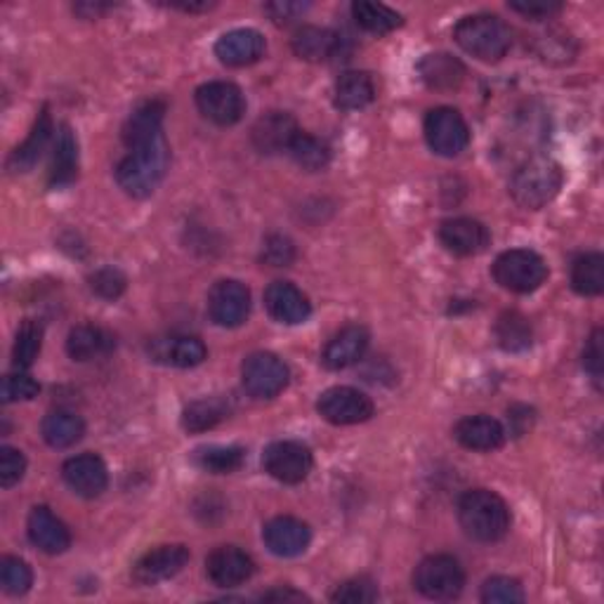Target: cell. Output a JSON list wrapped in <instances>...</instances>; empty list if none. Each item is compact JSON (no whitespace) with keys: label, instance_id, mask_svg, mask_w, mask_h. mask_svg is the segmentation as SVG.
<instances>
[{"label":"cell","instance_id":"obj_1","mask_svg":"<svg viewBox=\"0 0 604 604\" xmlns=\"http://www.w3.org/2000/svg\"><path fill=\"white\" fill-rule=\"evenodd\" d=\"M168 161H171V149H168L165 135L153 137L147 145L128 149V157L116 165L119 187L133 199H147L163 182Z\"/></svg>","mask_w":604,"mask_h":604},{"label":"cell","instance_id":"obj_2","mask_svg":"<svg viewBox=\"0 0 604 604\" xmlns=\"http://www.w3.org/2000/svg\"><path fill=\"white\" fill-rule=\"evenodd\" d=\"M458 522L472 541L496 543L510 531L513 515L496 491L472 489L458 503Z\"/></svg>","mask_w":604,"mask_h":604},{"label":"cell","instance_id":"obj_3","mask_svg":"<svg viewBox=\"0 0 604 604\" xmlns=\"http://www.w3.org/2000/svg\"><path fill=\"white\" fill-rule=\"evenodd\" d=\"M454 40L470 58L486 64H496L510 52L513 32L496 15H468L456 24Z\"/></svg>","mask_w":604,"mask_h":604},{"label":"cell","instance_id":"obj_4","mask_svg":"<svg viewBox=\"0 0 604 604\" xmlns=\"http://www.w3.org/2000/svg\"><path fill=\"white\" fill-rule=\"evenodd\" d=\"M565 173L562 165L551 157L529 159L510 180V194L527 210H541L551 204L562 189Z\"/></svg>","mask_w":604,"mask_h":604},{"label":"cell","instance_id":"obj_5","mask_svg":"<svg viewBox=\"0 0 604 604\" xmlns=\"http://www.w3.org/2000/svg\"><path fill=\"white\" fill-rule=\"evenodd\" d=\"M496 284L510 293H533L547 279V264L537 250L513 248L505 250L494 262Z\"/></svg>","mask_w":604,"mask_h":604},{"label":"cell","instance_id":"obj_6","mask_svg":"<svg viewBox=\"0 0 604 604\" xmlns=\"http://www.w3.org/2000/svg\"><path fill=\"white\" fill-rule=\"evenodd\" d=\"M466 585V571L452 555H430L414 571V588L428 600H456Z\"/></svg>","mask_w":604,"mask_h":604},{"label":"cell","instance_id":"obj_7","mask_svg":"<svg viewBox=\"0 0 604 604\" xmlns=\"http://www.w3.org/2000/svg\"><path fill=\"white\" fill-rule=\"evenodd\" d=\"M288 381L291 371L284 359L272 353H252L242 367V383L252 399H274L288 387Z\"/></svg>","mask_w":604,"mask_h":604},{"label":"cell","instance_id":"obj_8","mask_svg":"<svg viewBox=\"0 0 604 604\" xmlns=\"http://www.w3.org/2000/svg\"><path fill=\"white\" fill-rule=\"evenodd\" d=\"M426 139L434 153L454 159L470 145V128L458 109L437 107L426 116Z\"/></svg>","mask_w":604,"mask_h":604},{"label":"cell","instance_id":"obj_9","mask_svg":"<svg viewBox=\"0 0 604 604\" xmlns=\"http://www.w3.org/2000/svg\"><path fill=\"white\" fill-rule=\"evenodd\" d=\"M262 466L264 472L281 484H300L312 472L315 456L307 444L284 440L264 448Z\"/></svg>","mask_w":604,"mask_h":604},{"label":"cell","instance_id":"obj_10","mask_svg":"<svg viewBox=\"0 0 604 604\" xmlns=\"http://www.w3.org/2000/svg\"><path fill=\"white\" fill-rule=\"evenodd\" d=\"M319 416L331 426H359L375 414V406L369 395L357 387H331L317 402Z\"/></svg>","mask_w":604,"mask_h":604},{"label":"cell","instance_id":"obj_11","mask_svg":"<svg viewBox=\"0 0 604 604\" xmlns=\"http://www.w3.org/2000/svg\"><path fill=\"white\" fill-rule=\"evenodd\" d=\"M196 107L215 125H234L246 114V97L230 81H210L196 90Z\"/></svg>","mask_w":604,"mask_h":604},{"label":"cell","instance_id":"obj_12","mask_svg":"<svg viewBox=\"0 0 604 604\" xmlns=\"http://www.w3.org/2000/svg\"><path fill=\"white\" fill-rule=\"evenodd\" d=\"M208 315L222 329L242 326L250 315V291L236 279H220L208 293Z\"/></svg>","mask_w":604,"mask_h":604},{"label":"cell","instance_id":"obj_13","mask_svg":"<svg viewBox=\"0 0 604 604\" xmlns=\"http://www.w3.org/2000/svg\"><path fill=\"white\" fill-rule=\"evenodd\" d=\"M189 562V547L182 543L159 545L153 551L145 553L135 562L133 581L137 585H157L163 581H171Z\"/></svg>","mask_w":604,"mask_h":604},{"label":"cell","instance_id":"obj_14","mask_svg":"<svg viewBox=\"0 0 604 604\" xmlns=\"http://www.w3.org/2000/svg\"><path fill=\"white\" fill-rule=\"evenodd\" d=\"M262 541L267 551L276 557H298L310 547L312 529L298 517L281 515L264 525Z\"/></svg>","mask_w":604,"mask_h":604},{"label":"cell","instance_id":"obj_15","mask_svg":"<svg viewBox=\"0 0 604 604\" xmlns=\"http://www.w3.org/2000/svg\"><path fill=\"white\" fill-rule=\"evenodd\" d=\"M206 574L218 588H236L256 574V562L236 545H220L206 557Z\"/></svg>","mask_w":604,"mask_h":604},{"label":"cell","instance_id":"obj_16","mask_svg":"<svg viewBox=\"0 0 604 604\" xmlns=\"http://www.w3.org/2000/svg\"><path fill=\"white\" fill-rule=\"evenodd\" d=\"M264 307L272 319L286 326L305 324L312 315L310 298L298 286H293L291 281H274V284L267 286Z\"/></svg>","mask_w":604,"mask_h":604},{"label":"cell","instance_id":"obj_17","mask_svg":"<svg viewBox=\"0 0 604 604\" xmlns=\"http://www.w3.org/2000/svg\"><path fill=\"white\" fill-rule=\"evenodd\" d=\"M442 246L460 258L480 256L491 244V234L480 220L472 218H454L444 220L440 227Z\"/></svg>","mask_w":604,"mask_h":604},{"label":"cell","instance_id":"obj_18","mask_svg":"<svg viewBox=\"0 0 604 604\" xmlns=\"http://www.w3.org/2000/svg\"><path fill=\"white\" fill-rule=\"evenodd\" d=\"M149 357L173 369H194L206 361V345L194 338V335H165V338H153L147 347Z\"/></svg>","mask_w":604,"mask_h":604},{"label":"cell","instance_id":"obj_19","mask_svg":"<svg viewBox=\"0 0 604 604\" xmlns=\"http://www.w3.org/2000/svg\"><path fill=\"white\" fill-rule=\"evenodd\" d=\"M66 486L83 498H97L109 484L104 460L97 454H81L69 458L62 468Z\"/></svg>","mask_w":604,"mask_h":604},{"label":"cell","instance_id":"obj_20","mask_svg":"<svg viewBox=\"0 0 604 604\" xmlns=\"http://www.w3.org/2000/svg\"><path fill=\"white\" fill-rule=\"evenodd\" d=\"M300 128L288 111H267L252 125L250 139L260 153H281L288 151L293 139L298 137Z\"/></svg>","mask_w":604,"mask_h":604},{"label":"cell","instance_id":"obj_21","mask_svg":"<svg viewBox=\"0 0 604 604\" xmlns=\"http://www.w3.org/2000/svg\"><path fill=\"white\" fill-rule=\"evenodd\" d=\"M29 541L46 555H62L72 545V531L66 529L62 519L54 515L48 505H36L26 522Z\"/></svg>","mask_w":604,"mask_h":604},{"label":"cell","instance_id":"obj_22","mask_svg":"<svg viewBox=\"0 0 604 604\" xmlns=\"http://www.w3.org/2000/svg\"><path fill=\"white\" fill-rule=\"evenodd\" d=\"M369 343L371 335L367 329L359 324H349L329 341V345L324 347V355H321V363H324L329 371H343L355 367V363L367 355Z\"/></svg>","mask_w":604,"mask_h":604},{"label":"cell","instance_id":"obj_23","mask_svg":"<svg viewBox=\"0 0 604 604\" xmlns=\"http://www.w3.org/2000/svg\"><path fill=\"white\" fill-rule=\"evenodd\" d=\"M264 36L256 29H234L222 34L215 44V58L224 66H250L264 58Z\"/></svg>","mask_w":604,"mask_h":604},{"label":"cell","instance_id":"obj_24","mask_svg":"<svg viewBox=\"0 0 604 604\" xmlns=\"http://www.w3.org/2000/svg\"><path fill=\"white\" fill-rule=\"evenodd\" d=\"M454 437L470 452H496L505 444V430L491 416H468L456 423Z\"/></svg>","mask_w":604,"mask_h":604},{"label":"cell","instance_id":"obj_25","mask_svg":"<svg viewBox=\"0 0 604 604\" xmlns=\"http://www.w3.org/2000/svg\"><path fill=\"white\" fill-rule=\"evenodd\" d=\"M163 116H165V102L161 100H149L139 104L128 121L123 123V145L128 149H135L139 145L151 143L153 137L163 135Z\"/></svg>","mask_w":604,"mask_h":604},{"label":"cell","instance_id":"obj_26","mask_svg":"<svg viewBox=\"0 0 604 604\" xmlns=\"http://www.w3.org/2000/svg\"><path fill=\"white\" fill-rule=\"evenodd\" d=\"M78 177V143L76 135L69 125H60L58 137H54L52 161L48 171V185L52 189H64Z\"/></svg>","mask_w":604,"mask_h":604},{"label":"cell","instance_id":"obj_27","mask_svg":"<svg viewBox=\"0 0 604 604\" xmlns=\"http://www.w3.org/2000/svg\"><path fill=\"white\" fill-rule=\"evenodd\" d=\"M52 133H54L52 116H50V111L46 107V109H40V114H38V119L34 123L29 137H26L15 151H12V157L8 161L10 171L12 173H29V171H34L36 163L40 161V157H44V151L50 145Z\"/></svg>","mask_w":604,"mask_h":604},{"label":"cell","instance_id":"obj_28","mask_svg":"<svg viewBox=\"0 0 604 604\" xmlns=\"http://www.w3.org/2000/svg\"><path fill=\"white\" fill-rule=\"evenodd\" d=\"M291 48L305 62H326L338 54L341 38L321 26H300L291 38Z\"/></svg>","mask_w":604,"mask_h":604},{"label":"cell","instance_id":"obj_29","mask_svg":"<svg viewBox=\"0 0 604 604\" xmlns=\"http://www.w3.org/2000/svg\"><path fill=\"white\" fill-rule=\"evenodd\" d=\"M418 74L432 90H456L466 78V66L446 52L426 54L418 62Z\"/></svg>","mask_w":604,"mask_h":604},{"label":"cell","instance_id":"obj_30","mask_svg":"<svg viewBox=\"0 0 604 604\" xmlns=\"http://www.w3.org/2000/svg\"><path fill=\"white\" fill-rule=\"evenodd\" d=\"M116 347V338L100 326L83 324L72 329L66 338V353L74 361H93L107 357Z\"/></svg>","mask_w":604,"mask_h":604},{"label":"cell","instance_id":"obj_31","mask_svg":"<svg viewBox=\"0 0 604 604\" xmlns=\"http://www.w3.org/2000/svg\"><path fill=\"white\" fill-rule=\"evenodd\" d=\"M40 434H44L46 444L52 448H72L83 440V434H86V423H83L78 414L58 409L44 418Z\"/></svg>","mask_w":604,"mask_h":604},{"label":"cell","instance_id":"obj_32","mask_svg":"<svg viewBox=\"0 0 604 604\" xmlns=\"http://www.w3.org/2000/svg\"><path fill=\"white\" fill-rule=\"evenodd\" d=\"M375 100L373 78L367 72H347L335 81L333 102L341 111H359Z\"/></svg>","mask_w":604,"mask_h":604},{"label":"cell","instance_id":"obj_33","mask_svg":"<svg viewBox=\"0 0 604 604\" xmlns=\"http://www.w3.org/2000/svg\"><path fill=\"white\" fill-rule=\"evenodd\" d=\"M353 17L363 32L373 36H385L404 24V17L397 10L383 3H371V0H357V3H353Z\"/></svg>","mask_w":604,"mask_h":604},{"label":"cell","instance_id":"obj_34","mask_svg":"<svg viewBox=\"0 0 604 604\" xmlns=\"http://www.w3.org/2000/svg\"><path fill=\"white\" fill-rule=\"evenodd\" d=\"M571 288L583 298H595L604 291V256L583 252L571 264Z\"/></svg>","mask_w":604,"mask_h":604},{"label":"cell","instance_id":"obj_35","mask_svg":"<svg viewBox=\"0 0 604 604\" xmlns=\"http://www.w3.org/2000/svg\"><path fill=\"white\" fill-rule=\"evenodd\" d=\"M230 416V404L222 397H208L192 402L185 411H182V428L187 432H206L213 430L218 423Z\"/></svg>","mask_w":604,"mask_h":604},{"label":"cell","instance_id":"obj_36","mask_svg":"<svg viewBox=\"0 0 604 604\" xmlns=\"http://www.w3.org/2000/svg\"><path fill=\"white\" fill-rule=\"evenodd\" d=\"M496 341L505 353H525L533 343V331L529 319L522 312H503L496 321Z\"/></svg>","mask_w":604,"mask_h":604},{"label":"cell","instance_id":"obj_37","mask_svg":"<svg viewBox=\"0 0 604 604\" xmlns=\"http://www.w3.org/2000/svg\"><path fill=\"white\" fill-rule=\"evenodd\" d=\"M246 452L242 446H201L194 452V463L210 474H232L244 466Z\"/></svg>","mask_w":604,"mask_h":604},{"label":"cell","instance_id":"obj_38","mask_svg":"<svg viewBox=\"0 0 604 604\" xmlns=\"http://www.w3.org/2000/svg\"><path fill=\"white\" fill-rule=\"evenodd\" d=\"M288 153L303 171H310V173L324 171V168L331 163V147L324 143V139L303 131L293 139Z\"/></svg>","mask_w":604,"mask_h":604},{"label":"cell","instance_id":"obj_39","mask_svg":"<svg viewBox=\"0 0 604 604\" xmlns=\"http://www.w3.org/2000/svg\"><path fill=\"white\" fill-rule=\"evenodd\" d=\"M40 347H44V326H40V321L26 319L17 331L15 347H12V363H15V369H29L40 355Z\"/></svg>","mask_w":604,"mask_h":604},{"label":"cell","instance_id":"obj_40","mask_svg":"<svg viewBox=\"0 0 604 604\" xmlns=\"http://www.w3.org/2000/svg\"><path fill=\"white\" fill-rule=\"evenodd\" d=\"M0 585H3L8 595L22 597L34 585V571L20 557H3V562H0Z\"/></svg>","mask_w":604,"mask_h":604},{"label":"cell","instance_id":"obj_41","mask_svg":"<svg viewBox=\"0 0 604 604\" xmlns=\"http://www.w3.org/2000/svg\"><path fill=\"white\" fill-rule=\"evenodd\" d=\"M537 54L543 62L551 64H567L576 58V44L574 38L565 32H547L545 36L537 38Z\"/></svg>","mask_w":604,"mask_h":604},{"label":"cell","instance_id":"obj_42","mask_svg":"<svg viewBox=\"0 0 604 604\" xmlns=\"http://www.w3.org/2000/svg\"><path fill=\"white\" fill-rule=\"evenodd\" d=\"M482 602L486 604H519L525 602V590L510 576H491L482 585Z\"/></svg>","mask_w":604,"mask_h":604},{"label":"cell","instance_id":"obj_43","mask_svg":"<svg viewBox=\"0 0 604 604\" xmlns=\"http://www.w3.org/2000/svg\"><path fill=\"white\" fill-rule=\"evenodd\" d=\"M378 597H381V593H378V585L369 579V576L349 579L331 593V602H343V604H371Z\"/></svg>","mask_w":604,"mask_h":604},{"label":"cell","instance_id":"obj_44","mask_svg":"<svg viewBox=\"0 0 604 604\" xmlns=\"http://www.w3.org/2000/svg\"><path fill=\"white\" fill-rule=\"evenodd\" d=\"M90 288L95 295H100L104 300H116L125 293V286H128V279L116 267H102L90 274Z\"/></svg>","mask_w":604,"mask_h":604},{"label":"cell","instance_id":"obj_45","mask_svg":"<svg viewBox=\"0 0 604 604\" xmlns=\"http://www.w3.org/2000/svg\"><path fill=\"white\" fill-rule=\"evenodd\" d=\"M40 385L34 381L32 375L26 373H10L3 378V404H12V402H29L34 397H38Z\"/></svg>","mask_w":604,"mask_h":604},{"label":"cell","instance_id":"obj_46","mask_svg":"<svg viewBox=\"0 0 604 604\" xmlns=\"http://www.w3.org/2000/svg\"><path fill=\"white\" fill-rule=\"evenodd\" d=\"M260 260L270 267H288L295 260V246L288 236L272 234L264 238Z\"/></svg>","mask_w":604,"mask_h":604},{"label":"cell","instance_id":"obj_47","mask_svg":"<svg viewBox=\"0 0 604 604\" xmlns=\"http://www.w3.org/2000/svg\"><path fill=\"white\" fill-rule=\"evenodd\" d=\"M26 472V458L20 448L3 446L0 448V486L10 489L17 482H22V477Z\"/></svg>","mask_w":604,"mask_h":604},{"label":"cell","instance_id":"obj_48","mask_svg":"<svg viewBox=\"0 0 604 604\" xmlns=\"http://www.w3.org/2000/svg\"><path fill=\"white\" fill-rule=\"evenodd\" d=\"M602 341H604V333L602 329H595L593 335H590L585 347H583V369L585 373L593 378V383L595 387L600 390L602 387V373H604V347H602Z\"/></svg>","mask_w":604,"mask_h":604},{"label":"cell","instance_id":"obj_49","mask_svg":"<svg viewBox=\"0 0 604 604\" xmlns=\"http://www.w3.org/2000/svg\"><path fill=\"white\" fill-rule=\"evenodd\" d=\"M307 10H310V3H293V0H279V3L264 5V12L270 15V20L274 24H284V26L300 20Z\"/></svg>","mask_w":604,"mask_h":604},{"label":"cell","instance_id":"obj_50","mask_svg":"<svg viewBox=\"0 0 604 604\" xmlns=\"http://www.w3.org/2000/svg\"><path fill=\"white\" fill-rule=\"evenodd\" d=\"M513 12H517V15H522L527 20H533V22H541V20H551L555 15H559L562 12V3H553V0H543V3H510L508 5Z\"/></svg>","mask_w":604,"mask_h":604},{"label":"cell","instance_id":"obj_51","mask_svg":"<svg viewBox=\"0 0 604 604\" xmlns=\"http://www.w3.org/2000/svg\"><path fill=\"white\" fill-rule=\"evenodd\" d=\"M260 600H267V602H310V597L300 593V590H293V588L267 590V593L260 595Z\"/></svg>","mask_w":604,"mask_h":604},{"label":"cell","instance_id":"obj_52","mask_svg":"<svg viewBox=\"0 0 604 604\" xmlns=\"http://www.w3.org/2000/svg\"><path fill=\"white\" fill-rule=\"evenodd\" d=\"M81 17H86V20H97L102 15V12L111 10V5H104V3H78L74 8Z\"/></svg>","mask_w":604,"mask_h":604},{"label":"cell","instance_id":"obj_53","mask_svg":"<svg viewBox=\"0 0 604 604\" xmlns=\"http://www.w3.org/2000/svg\"><path fill=\"white\" fill-rule=\"evenodd\" d=\"M168 8H175V10H182V12H208V10H213L215 3H208V0H199V3H185V0H173V3H168Z\"/></svg>","mask_w":604,"mask_h":604}]
</instances>
